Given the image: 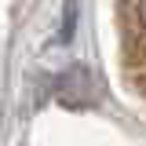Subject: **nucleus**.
Segmentation results:
<instances>
[{
  "instance_id": "obj_1",
  "label": "nucleus",
  "mask_w": 146,
  "mask_h": 146,
  "mask_svg": "<svg viewBox=\"0 0 146 146\" xmlns=\"http://www.w3.org/2000/svg\"><path fill=\"white\" fill-rule=\"evenodd\" d=\"M58 102H66V106H84V102H91V80H88L84 70H73V73H66L58 80Z\"/></svg>"
}]
</instances>
